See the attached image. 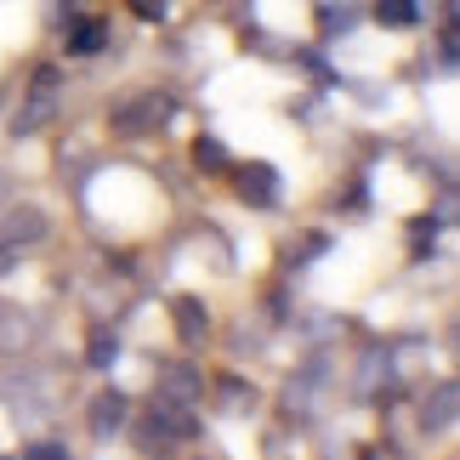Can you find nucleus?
I'll return each instance as SVG.
<instances>
[{
	"mask_svg": "<svg viewBox=\"0 0 460 460\" xmlns=\"http://www.w3.org/2000/svg\"><path fill=\"white\" fill-rule=\"evenodd\" d=\"M193 159H199V171H227V154H222L217 137H199V143H193Z\"/></svg>",
	"mask_w": 460,
	"mask_h": 460,
	"instance_id": "obj_13",
	"label": "nucleus"
},
{
	"mask_svg": "<svg viewBox=\"0 0 460 460\" xmlns=\"http://www.w3.org/2000/svg\"><path fill=\"white\" fill-rule=\"evenodd\" d=\"M102 40H109V29L97 23H75V34H68V51H75V58H92V51H102Z\"/></svg>",
	"mask_w": 460,
	"mask_h": 460,
	"instance_id": "obj_10",
	"label": "nucleus"
},
{
	"mask_svg": "<svg viewBox=\"0 0 460 460\" xmlns=\"http://www.w3.org/2000/svg\"><path fill=\"white\" fill-rule=\"evenodd\" d=\"M217 386H222V403H227V410H251V403H256V386H244L239 376H222Z\"/></svg>",
	"mask_w": 460,
	"mask_h": 460,
	"instance_id": "obj_12",
	"label": "nucleus"
},
{
	"mask_svg": "<svg viewBox=\"0 0 460 460\" xmlns=\"http://www.w3.org/2000/svg\"><path fill=\"white\" fill-rule=\"evenodd\" d=\"M46 234H51V217L40 205H6V217H0V239L6 244H23L29 251V244H40Z\"/></svg>",
	"mask_w": 460,
	"mask_h": 460,
	"instance_id": "obj_4",
	"label": "nucleus"
},
{
	"mask_svg": "<svg viewBox=\"0 0 460 460\" xmlns=\"http://www.w3.org/2000/svg\"><path fill=\"white\" fill-rule=\"evenodd\" d=\"M29 318L17 313V307H0V352H23V341H29Z\"/></svg>",
	"mask_w": 460,
	"mask_h": 460,
	"instance_id": "obj_9",
	"label": "nucleus"
},
{
	"mask_svg": "<svg viewBox=\"0 0 460 460\" xmlns=\"http://www.w3.org/2000/svg\"><path fill=\"white\" fill-rule=\"evenodd\" d=\"M376 17H381V23H415V6H410V0H381Z\"/></svg>",
	"mask_w": 460,
	"mask_h": 460,
	"instance_id": "obj_14",
	"label": "nucleus"
},
{
	"mask_svg": "<svg viewBox=\"0 0 460 460\" xmlns=\"http://www.w3.org/2000/svg\"><path fill=\"white\" fill-rule=\"evenodd\" d=\"M114 358H119V335L97 330V335H92V352H85V364H92V369H109Z\"/></svg>",
	"mask_w": 460,
	"mask_h": 460,
	"instance_id": "obj_11",
	"label": "nucleus"
},
{
	"mask_svg": "<svg viewBox=\"0 0 460 460\" xmlns=\"http://www.w3.org/2000/svg\"><path fill=\"white\" fill-rule=\"evenodd\" d=\"M449 420H455V386L444 381V386H438V393H432L427 403H420V427H427V432H444Z\"/></svg>",
	"mask_w": 460,
	"mask_h": 460,
	"instance_id": "obj_7",
	"label": "nucleus"
},
{
	"mask_svg": "<svg viewBox=\"0 0 460 460\" xmlns=\"http://www.w3.org/2000/svg\"><path fill=\"white\" fill-rule=\"evenodd\" d=\"M171 114H176V102L165 92H131V97H119L114 102V114H109V126L119 137H148L159 126H171Z\"/></svg>",
	"mask_w": 460,
	"mask_h": 460,
	"instance_id": "obj_1",
	"label": "nucleus"
},
{
	"mask_svg": "<svg viewBox=\"0 0 460 460\" xmlns=\"http://www.w3.org/2000/svg\"><path fill=\"white\" fill-rule=\"evenodd\" d=\"M171 313H176V335H182L188 347H199L205 335H210V313H205V302H193V296H176Z\"/></svg>",
	"mask_w": 460,
	"mask_h": 460,
	"instance_id": "obj_6",
	"label": "nucleus"
},
{
	"mask_svg": "<svg viewBox=\"0 0 460 460\" xmlns=\"http://www.w3.org/2000/svg\"><path fill=\"white\" fill-rule=\"evenodd\" d=\"M23 460H68V449L58 444V438H40V444H29Z\"/></svg>",
	"mask_w": 460,
	"mask_h": 460,
	"instance_id": "obj_15",
	"label": "nucleus"
},
{
	"mask_svg": "<svg viewBox=\"0 0 460 460\" xmlns=\"http://www.w3.org/2000/svg\"><path fill=\"white\" fill-rule=\"evenodd\" d=\"M205 393V381H199V369L193 364H159V403H188L193 410V398Z\"/></svg>",
	"mask_w": 460,
	"mask_h": 460,
	"instance_id": "obj_5",
	"label": "nucleus"
},
{
	"mask_svg": "<svg viewBox=\"0 0 460 460\" xmlns=\"http://www.w3.org/2000/svg\"><path fill=\"white\" fill-rule=\"evenodd\" d=\"M17 268H23V244H6V239H0V279L17 273Z\"/></svg>",
	"mask_w": 460,
	"mask_h": 460,
	"instance_id": "obj_17",
	"label": "nucleus"
},
{
	"mask_svg": "<svg viewBox=\"0 0 460 460\" xmlns=\"http://www.w3.org/2000/svg\"><path fill=\"white\" fill-rule=\"evenodd\" d=\"M239 193H244V199H256V205H273L279 176L268 165H251V171H239Z\"/></svg>",
	"mask_w": 460,
	"mask_h": 460,
	"instance_id": "obj_8",
	"label": "nucleus"
},
{
	"mask_svg": "<svg viewBox=\"0 0 460 460\" xmlns=\"http://www.w3.org/2000/svg\"><path fill=\"white\" fill-rule=\"evenodd\" d=\"M131 12L143 17V23H159V17L171 12V0H131Z\"/></svg>",
	"mask_w": 460,
	"mask_h": 460,
	"instance_id": "obj_16",
	"label": "nucleus"
},
{
	"mask_svg": "<svg viewBox=\"0 0 460 460\" xmlns=\"http://www.w3.org/2000/svg\"><path fill=\"white\" fill-rule=\"evenodd\" d=\"M126 420H131V398L109 386V393H97V398H92V415H85V427H92L97 444H114V438L126 432Z\"/></svg>",
	"mask_w": 460,
	"mask_h": 460,
	"instance_id": "obj_3",
	"label": "nucleus"
},
{
	"mask_svg": "<svg viewBox=\"0 0 460 460\" xmlns=\"http://www.w3.org/2000/svg\"><path fill=\"white\" fill-rule=\"evenodd\" d=\"M6 205H12V176L0 171V210H6Z\"/></svg>",
	"mask_w": 460,
	"mask_h": 460,
	"instance_id": "obj_18",
	"label": "nucleus"
},
{
	"mask_svg": "<svg viewBox=\"0 0 460 460\" xmlns=\"http://www.w3.org/2000/svg\"><path fill=\"white\" fill-rule=\"evenodd\" d=\"M58 97H63V75H58V68H34L29 97H23V109H17V119H12V137L46 131L51 119H58Z\"/></svg>",
	"mask_w": 460,
	"mask_h": 460,
	"instance_id": "obj_2",
	"label": "nucleus"
}]
</instances>
